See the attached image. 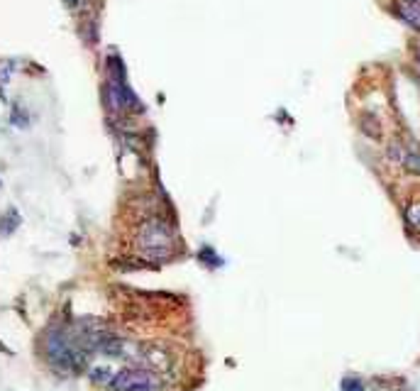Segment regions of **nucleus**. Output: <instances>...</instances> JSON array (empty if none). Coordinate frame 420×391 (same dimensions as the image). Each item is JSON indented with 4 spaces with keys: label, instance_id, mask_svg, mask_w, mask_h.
Listing matches in <instances>:
<instances>
[{
    "label": "nucleus",
    "instance_id": "f257e3e1",
    "mask_svg": "<svg viewBox=\"0 0 420 391\" xmlns=\"http://www.w3.org/2000/svg\"><path fill=\"white\" fill-rule=\"evenodd\" d=\"M88 354L74 338V332L66 328H52L44 335V357L54 370L66 374H78L88 370Z\"/></svg>",
    "mask_w": 420,
    "mask_h": 391
},
{
    "label": "nucleus",
    "instance_id": "f03ea898",
    "mask_svg": "<svg viewBox=\"0 0 420 391\" xmlns=\"http://www.w3.org/2000/svg\"><path fill=\"white\" fill-rule=\"evenodd\" d=\"M137 252L147 262H167L174 254V230L167 220L162 218H147L137 228L135 237Z\"/></svg>",
    "mask_w": 420,
    "mask_h": 391
},
{
    "label": "nucleus",
    "instance_id": "7ed1b4c3",
    "mask_svg": "<svg viewBox=\"0 0 420 391\" xmlns=\"http://www.w3.org/2000/svg\"><path fill=\"white\" fill-rule=\"evenodd\" d=\"M162 386V377L154 374L151 370H145V367H127V370H120L115 374L110 389L113 391H132L135 386Z\"/></svg>",
    "mask_w": 420,
    "mask_h": 391
},
{
    "label": "nucleus",
    "instance_id": "20e7f679",
    "mask_svg": "<svg viewBox=\"0 0 420 391\" xmlns=\"http://www.w3.org/2000/svg\"><path fill=\"white\" fill-rule=\"evenodd\" d=\"M140 367L151 370L159 377H171L174 372V354L164 345H142Z\"/></svg>",
    "mask_w": 420,
    "mask_h": 391
},
{
    "label": "nucleus",
    "instance_id": "39448f33",
    "mask_svg": "<svg viewBox=\"0 0 420 391\" xmlns=\"http://www.w3.org/2000/svg\"><path fill=\"white\" fill-rule=\"evenodd\" d=\"M393 12L408 27H413V30L420 32V0H396Z\"/></svg>",
    "mask_w": 420,
    "mask_h": 391
},
{
    "label": "nucleus",
    "instance_id": "423d86ee",
    "mask_svg": "<svg viewBox=\"0 0 420 391\" xmlns=\"http://www.w3.org/2000/svg\"><path fill=\"white\" fill-rule=\"evenodd\" d=\"M88 377H91L93 384L110 386L115 379V372H113V367H108V365H93V367H88Z\"/></svg>",
    "mask_w": 420,
    "mask_h": 391
},
{
    "label": "nucleus",
    "instance_id": "0eeeda50",
    "mask_svg": "<svg viewBox=\"0 0 420 391\" xmlns=\"http://www.w3.org/2000/svg\"><path fill=\"white\" fill-rule=\"evenodd\" d=\"M20 228V213H17L15 208H10L8 210L3 218H0V235H12V232Z\"/></svg>",
    "mask_w": 420,
    "mask_h": 391
},
{
    "label": "nucleus",
    "instance_id": "6e6552de",
    "mask_svg": "<svg viewBox=\"0 0 420 391\" xmlns=\"http://www.w3.org/2000/svg\"><path fill=\"white\" fill-rule=\"evenodd\" d=\"M10 120H12V125H15V128H28V125H30V115H28V110H22L20 103H15V106H12V115H10Z\"/></svg>",
    "mask_w": 420,
    "mask_h": 391
},
{
    "label": "nucleus",
    "instance_id": "1a4fd4ad",
    "mask_svg": "<svg viewBox=\"0 0 420 391\" xmlns=\"http://www.w3.org/2000/svg\"><path fill=\"white\" fill-rule=\"evenodd\" d=\"M406 220H408L410 228L420 230V201H415V203H410L408 208H406Z\"/></svg>",
    "mask_w": 420,
    "mask_h": 391
},
{
    "label": "nucleus",
    "instance_id": "9d476101",
    "mask_svg": "<svg viewBox=\"0 0 420 391\" xmlns=\"http://www.w3.org/2000/svg\"><path fill=\"white\" fill-rule=\"evenodd\" d=\"M200 259H203L205 264H210V262H213V264H216V267H220V264H222V259L218 257V254L213 252V250H210V247H203V250H200Z\"/></svg>",
    "mask_w": 420,
    "mask_h": 391
},
{
    "label": "nucleus",
    "instance_id": "9b49d317",
    "mask_svg": "<svg viewBox=\"0 0 420 391\" xmlns=\"http://www.w3.org/2000/svg\"><path fill=\"white\" fill-rule=\"evenodd\" d=\"M342 391H366L364 384H361L359 379H352V377H347V379H342Z\"/></svg>",
    "mask_w": 420,
    "mask_h": 391
},
{
    "label": "nucleus",
    "instance_id": "f8f14e48",
    "mask_svg": "<svg viewBox=\"0 0 420 391\" xmlns=\"http://www.w3.org/2000/svg\"><path fill=\"white\" fill-rule=\"evenodd\" d=\"M132 391H162V386H151V384H147V386H135Z\"/></svg>",
    "mask_w": 420,
    "mask_h": 391
},
{
    "label": "nucleus",
    "instance_id": "ddd939ff",
    "mask_svg": "<svg viewBox=\"0 0 420 391\" xmlns=\"http://www.w3.org/2000/svg\"><path fill=\"white\" fill-rule=\"evenodd\" d=\"M66 3H69V8H81L86 0H66Z\"/></svg>",
    "mask_w": 420,
    "mask_h": 391
},
{
    "label": "nucleus",
    "instance_id": "4468645a",
    "mask_svg": "<svg viewBox=\"0 0 420 391\" xmlns=\"http://www.w3.org/2000/svg\"><path fill=\"white\" fill-rule=\"evenodd\" d=\"M415 59H418V66H420V47H418V52H415Z\"/></svg>",
    "mask_w": 420,
    "mask_h": 391
}]
</instances>
